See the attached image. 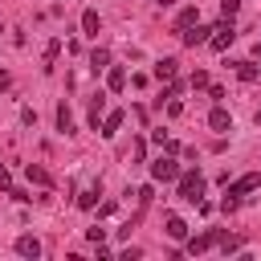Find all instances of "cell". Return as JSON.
<instances>
[{
  "label": "cell",
  "instance_id": "6da1fadb",
  "mask_svg": "<svg viewBox=\"0 0 261 261\" xmlns=\"http://www.w3.org/2000/svg\"><path fill=\"white\" fill-rule=\"evenodd\" d=\"M200 196H204V175L200 171H179V200L200 204Z\"/></svg>",
  "mask_w": 261,
  "mask_h": 261
},
{
  "label": "cell",
  "instance_id": "7a4b0ae2",
  "mask_svg": "<svg viewBox=\"0 0 261 261\" xmlns=\"http://www.w3.org/2000/svg\"><path fill=\"white\" fill-rule=\"evenodd\" d=\"M220 237H224V228H208V232H200V237L184 241V253H204V249H212Z\"/></svg>",
  "mask_w": 261,
  "mask_h": 261
},
{
  "label": "cell",
  "instance_id": "3957f363",
  "mask_svg": "<svg viewBox=\"0 0 261 261\" xmlns=\"http://www.w3.org/2000/svg\"><path fill=\"white\" fill-rule=\"evenodd\" d=\"M151 179H179V163H175L171 155H159V159L151 163Z\"/></svg>",
  "mask_w": 261,
  "mask_h": 261
},
{
  "label": "cell",
  "instance_id": "277c9868",
  "mask_svg": "<svg viewBox=\"0 0 261 261\" xmlns=\"http://www.w3.org/2000/svg\"><path fill=\"white\" fill-rule=\"evenodd\" d=\"M208 33H216V29H208V24H196V29H184V33H179V41H184L188 49H196V45H208V41H212Z\"/></svg>",
  "mask_w": 261,
  "mask_h": 261
},
{
  "label": "cell",
  "instance_id": "5b68a950",
  "mask_svg": "<svg viewBox=\"0 0 261 261\" xmlns=\"http://www.w3.org/2000/svg\"><path fill=\"white\" fill-rule=\"evenodd\" d=\"M232 41H237V33H232V24H228V16H224V24H216V37H212L208 45H212L216 53H224V49H228Z\"/></svg>",
  "mask_w": 261,
  "mask_h": 261
},
{
  "label": "cell",
  "instance_id": "8992f818",
  "mask_svg": "<svg viewBox=\"0 0 261 261\" xmlns=\"http://www.w3.org/2000/svg\"><path fill=\"white\" fill-rule=\"evenodd\" d=\"M208 126L224 135V130H232V114H228L224 106H212V114H208Z\"/></svg>",
  "mask_w": 261,
  "mask_h": 261
},
{
  "label": "cell",
  "instance_id": "52a82bcc",
  "mask_svg": "<svg viewBox=\"0 0 261 261\" xmlns=\"http://www.w3.org/2000/svg\"><path fill=\"white\" fill-rule=\"evenodd\" d=\"M253 188H261V175H257V171H249V175H241L237 184H228V196H245V192H253Z\"/></svg>",
  "mask_w": 261,
  "mask_h": 261
},
{
  "label": "cell",
  "instance_id": "ba28073f",
  "mask_svg": "<svg viewBox=\"0 0 261 261\" xmlns=\"http://www.w3.org/2000/svg\"><path fill=\"white\" fill-rule=\"evenodd\" d=\"M16 253H20V257H41V241L29 237V232H20V237H16Z\"/></svg>",
  "mask_w": 261,
  "mask_h": 261
},
{
  "label": "cell",
  "instance_id": "9c48e42d",
  "mask_svg": "<svg viewBox=\"0 0 261 261\" xmlns=\"http://www.w3.org/2000/svg\"><path fill=\"white\" fill-rule=\"evenodd\" d=\"M175 65H179L175 57H163V61H155V77H159V82H171V77H175Z\"/></svg>",
  "mask_w": 261,
  "mask_h": 261
},
{
  "label": "cell",
  "instance_id": "30bf717a",
  "mask_svg": "<svg viewBox=\"0 0 261 261\" xmlns=\"http://www.w3.org/2000/svg\"><path fill=\"white\" fill-rule=\"evenodd\" d=\"M24 175H29L33 184H41V188H49V184H53V175H49L41 163H29V167H24Z\"/></svg>",
  "mask_w": 261,
  "mask_h": 261
},
{
  "label": "cell",
  "instance_id": "8fae6325",
  "mask_svg": "<svg viewBox=\"0 0 261 261\" xmlns=\"http://www.w3.org/2000/svg\"><path fill=\"white\" fill-rule=\"evenodd\" d=\"M98 24H102V20H98V12H94V8H86V12H82V33H86V37H98Z\"/></svg>",
  "mask_w": 261,
  "mask_h": 261
},
{
  "label": "cell",
  "instance_id": "7c38bea8",
  "mask_svg": "<svg viewBox=\"0 0 261 261\" xmlns=\"http://www.w3.org/2000/svg\"><path fill=\"white\" fill-rule=\"evenodd\" d=\"M57 130H61V135H73V114H69V106H65V102L57 106Z\"/></svg>",
  "mask_w": 261,
  "mask_h": 261
},
{
  "label": "cell",
  "instance_id": "4fadbf2b",
  "mask_svg": "<svg viewBox=\"0 0 261 261\" xmlns=\"http://www.w3.org/2000/svg\"><path fill=\"white\" fill-rule=\"evenodd\" d=\"M167 237H171V241H188V224H184L179 216H167Z\"/></svg>",
  "mask_w": 261,
  "mask_h": 261
},
{
  "label": "cell",
  "instance_id": "5bb4252c",
  "mask_svg": "<svg viewBox=\"0 0 261 261\" xmlns=\"http://www.w3.org/2000/svg\"><path fill=\"white\" fill-rule=\"evenodd\" d=\"M118 126H122V110H110V114H106V118H102V135H106V139H110V135H114V130H118Z\"/></svg>",
  "mask_w": 261,
  "mask_h": 261
},
{
  "label": "cell",
  "instance_id": "9a60e30c",
  "mask_svg": "<svg viewBox=\"0 0 261 261\" xmlns=\"http://www.w3.org/2000/svg\"><path fill=\"white\" fill-rule=\"evenodd\" d=\"M90 69H94V73H98V69H110V53H106V49H94V53H90Z\"/></svg>",
  "mask_w": 261,
  "mask_h": 261
},
{
  "label": "cell",
  "instance_id": "2e32d148",
  "mask_svg": "<svg viewBox=\"0 0 261 261\" xmlns=\"http://www.w3.org/2000/svg\"><path fill=\"white\" fill-rule=\"evenodd\" d=\"M106 86H110V90H114V94H118V90H122V86H126V69H118V65H114V69H110V73H106Z\"/></svg>",
  "mask_w": 261,
  "mask_h": 261
},
{
  "label": "cell",
  "instance_id": "e0dca14e",
  "mask_svg": "<svg viewBox=\"0 0 261 261\" xmlns=\"http://www.w3.org/2000/svg\"><path fill=\"white\" fill-rule=\"evenodd\" d=\"M228 65H237V73H241L245 82H257V65H253V61H228Z\"/></svg>",
  "mask_w": 261,
  "mask_h": 261
},
{
  "label": "cell",
  "instance_id": "ac0fdd59",
  "mask_svg": "<svg viewBox=\"0 0 261 261\" xmlns=\"http://www.w3.org/2000/svg\"><path fill=\"white\" fill-rule=\"evenodd\" d=\"M192 24H196V8H184V12L175 16V29L184 33V29H192Z\"/></svg>",
  "mask_w": 261,
  "mask_h": 261
},
{
  "label": "cell",
  "instance_id": "d6986e66",
  "mask_svg": "<svg viewBox=\"0 0 261 261\" xmlns=\"http://www.w3.org/2000/svg\"><path fill=\"white\" fill-rule=\"evenodd\" d=\"M77 204H82V208H94V204H98V192H94V188H86V192L77 196Z\"/></svg>",
  "mask_w": 261,
  "mask_h": 261
},
{
  "label": "cell",
  "instance_id": "ffe728a7",
  "mask_svg": "<svg viewBox=\"0 0 261 261\" xmlns=\"http://www.w3.org/2000/svg\"><path fill=\"white\" fill-rule=\"evenodd\" d=\"M220 249L224 253H241V237H220Z\"/></svg>",
  "mask_w": 261,
  "mask_h": 261
},
{
  "label": "cell",
  "instance_id": "44dd1931",
  "mask_svg": "<svg viewBox=\"0 0 261 261\" xmlns=\"http://www.w3.org/2000/svg\"><path fill=\"white\" fill-rule=\"evenodd\" d=\"M86 237H90L94 245H102V241H106V228H98V224H94V228H86Z\"/></svg>",
  "mask_w": 261,
  "mask_h": 261
},
{
  "label": "cell",
  "instance_id": "7402d4cb",
  "mask_svg": "<svg viewBox=\"0 0 261 261\" xmlns=\"http://www.w3.org/2000/svg\"><path fill=\"white\" fill-rule=\"evenodd\" d=\"M237 8H241V0H220V12H224V16H232Z\"/></svg>",
  "mask_w": 261,
  "mask_h": 261
},
{
  "label": "cell",
  "instance_id": "603a6c76",
  "mask_svg": "<svg viewBox=\"0 0 261 261\" xmlns=\"http://www.w3.org/2000/svg\"><path fill=\"white\" fill-rule=\"evenodd\" d=\"M0 188H8V171H4V163H0Z\"/></svg>",
  "mask_w": 261,
  "mask_h": 261
},
{
  "label": "cell",
  "instance_id": "cb8c5ba5",
  "mask_svg": "<svg viewBox=\"0 0 261 261\" xmlns=\"http://www.w3.org/2000/svg\"><path fill=\"white\" fill-rule=\"evenodd\" d=\"M4 90H8V73H0V94H4Z\"/></svg>",
  "mask_w": 261,
  "mask_h": 261
},
{
  "label": "cell",
  "instance_id": "d4e9b609",
  "mask_svg": "<svg viewBox=\"0 0 261 261\" xmlns=\"http://www.w3.org/2000/svg\"><path fill=\"white\" fill-rule=\"evenodd\" d=\"M155 4H171V0H155Z\"/></svg>",
  "mask_w": 261,
  "mask_h": 261
},
{
  "label": "cell",
  "instance_id": "484cf974",
  "mask_svg": "<svg viewBox=\"0 0 261 261\" xmlns=\"http://www.w3.org/2000/svg\"><path fill=\"white\" fill-rule=\"evenodd\" d=\"M257 122H261V110H257Z\"/></svg>",
  "mask_w": 261,
  "mask_h": 261
}]
</instances>
